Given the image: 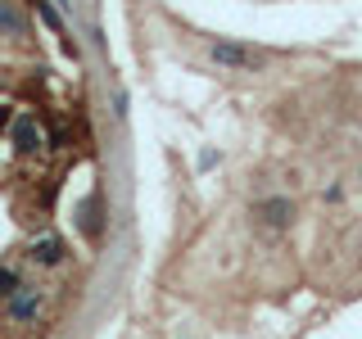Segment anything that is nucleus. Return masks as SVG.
Masks as SVG:
<instances>
[{
  "instance_id": "f257e3e1",
  "label": "nucleus",
  "mask_w": 362,
  "mask_h": 339,
  "mask_svg": "<svg viewBox=\"0 0 362 339\" xmlns=\"http://www.w3.org/2000/svg\"><path fill=\"white\" fill-rule=\"evenodd\" d=\"M290 222H294V203L290 199H263L258 203V231L263 235H281V231H290Z\"/></svg>"
},
{
  "instance_id": "f03ea898",
  "label": "nucleus",
  "mask_w": 362,
  "mask_h": 339,
  "mask_svg": "<svg viewBox=\"0 0 362 339\" xmlns=\"http://www.w3.org/2000/svg\"><path fill=\"white\" fill-rule=\"evenodd\" d=\"M213 59L226 68H258V54L245 50V45H213Z\"/></svg>"
}]
</instances>
